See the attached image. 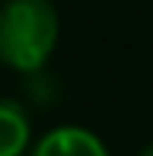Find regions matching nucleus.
<instances>
[{"mask_svg": "<svg viewBox=\"0 0 153 156\" xmlns=\"http://www.w3.org/2000/svg\"><path fill=\"white\" fill-rule=\"evenodd\" d=\"M61 19L51 0L0 3V64L16 73H38L58 48Z\"/></svg>", "mask_w": 153, "mask_h": 156, "instance_id": "obj_1", "label": "nucleus"}, {"mask_svg": "<svg viewBox=\"0 0 153 156\" xmlns=\"http://www.w3.org/2000/svg\"><path fill=\"white\" fill-rule=\"evenodd\" d=\"M26 156H109V150L99 140V134H93L89 127L61 124L51 127Z\"/></svg>", "mask_w": 153, "mask_h": 156, "instance_id": "obj_2", "label": "nucleus"}, {"mask_svg": "<svg viewBox=\"0 0 153 156\" xmlns=\"http://www.w3.org/2000/svg\"><path fill=\"white\" fill-rule=\"evenodd\" d=\"M32 140V121L23 102L0 96V156H26Z\"/></svg>", "mask_w": 153, "mask_h": 156, "instance_id": "obj_3", "label": "nucleus"}, {"mask_svg": "<svg viewBox=\"0 0 153 156\" xmlns=\"http://www.w3.org/2000/svg\"><path fill=\"white\" fill-rule=\"evenodd\" d=\"M141 156H153V144H150V147H147V150H144Z\"/></svg>", "mask_w": 153, "mask_h": 156, "instance_id": "obj_4", "label": "nucleus"}]
</instances>
